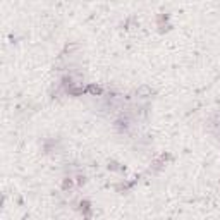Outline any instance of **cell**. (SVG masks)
I'll use <instances>...</instances> for the list:
<instances>
[{"label": "cell", "instance_id": "cell-1", "mask_svg": "<svg viewBox=\"0 0 220 220\" xmlns=\"http://www.w3.org/2000/svg\"><path fill=\"white\" fill-rule=\"evenodd\" d=\"M89 91L91 93H100V88L98 86H89Z\"/></svg>", "mask_w": 220, "mask_h": 220}]
</instances>
